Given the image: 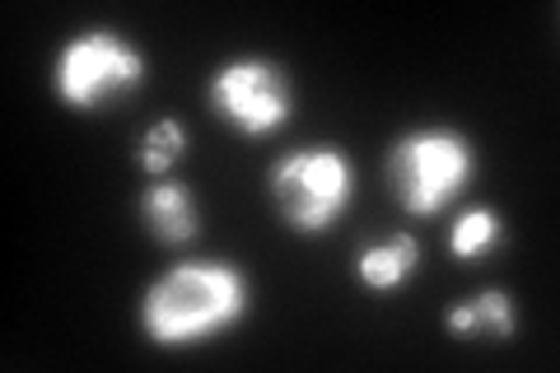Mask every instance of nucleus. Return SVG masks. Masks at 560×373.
I'll use <instances>...</instances> for the list:
<instances>
[{
    "label": "nucleus",
    "instance_id": "f03ea898",
    "mask_svg": "<svg viewBox=\"0 0 560 373\" xmlns=\"http://www.w3.org/2000/svg\"><path fill=\"white\" fill-rule=\"evenodd\" d=\"M140 84H145V57L113 28H84L75 38H66L57 66H51V89L75 113L113 108Z\"/></svg>",
    "mask_w": 560,
    "mask_h": 373
},
{
    "label": "nucleus",
    "instance_id": "7ed1b4c3",
    "mask_svg": "<svg viewBox=\"0 0 560 373\" xmlns=\"http://www.w3.org/2000/svg\"><path fill=\"white\" fill-rule=\"evenodd\" d=\"M477 173L471 140L448 127H425L401 136L388 150V183L407 215H440Z\"/></svg>",
    "mask_w": 560,
    "mask_h": 373
},
{
    "label": "nucleus",
    "instance_id": "f257e3e1",
    "mask_svg": "<svg viewBox=\"0 0 560 373\" xmlns=\"http://www.w3.org/2000/svg\"><path fill=\"white\" fill-rule=\"evenodd\" d=\"M248 276L230 261H183L140 299V327L154 346H197L248 313Z\"/></svg>",
    "mask_w": 560,
    "mask_h": 373
},
{
    "label": "nucleus",
    "instance_id": "423d86ee",
    "mask_svg": "<svg viewBox=\"0 0 560 373\" xmlns=\"http://www.w3.org/2000/svg\"><path fill=\"white\" fill-rule=\"evenodd\" d=\"M140 220L150 224V234L160 243H191L197 238V201L183 183H150L140 197Z\"/></svg>",
    "mask_w": 560,
    "mask_h": 373
},
{
    "label": "nucleus",
    "instance_id": "20e7f679",
    "mask_svg": "<svg viewBox=\"0 0 560 373\" xmlns=\"http://www.w3.org/2000/svg\"><path fill=\"white\" fill-rule=\"evenodd\" d=\"M350 191H355V173H350V159L337 145L294 150L271 168V197L294 234L331 229L350 206Z\"/></svg>",
    "mask_w": 560,
    "mask_h": 373
},
{
    "label": "nucleus",
    "instance_id": "9d476101",
    "mask_svg": "<svg viewBox=\"0 0 560 373\" xmlns=\"http://www.w3.org/2000/svg\"><path fill=\"white\" fill-rule=\"evenodd\" d=\"M183 150H187V131H183V121H173V117H164V121H154V127L140 136V145H136V164L145 168V173H168L173 164L183 159Z\"/></svg>",
    "mask_w": 560,
    "mask_h": 373
},
{
    "label": "nucleus",
    "instance_id": "0eeeda50",
    "mask_svg": "<svg viewBox=\"0 0 560 373\" xmlns=\"http://www.w3.org/2000/svg\"><path fill=\"white\" fill-rule=\"evenodd\" d=\"M416 266H420V243L411 234H393V238L370 243L355 253V276L378 294L401 290L416 276Z\"/></svg>",
    "mask_w": 560,
    "mask_h": 373
},
{
    "label": "nucleus",
    "instance_id": "39448f33",
    "mask_svg": "<svg viewBox=\"0 0 560 373\" xmlns=\"http://www.w3.org/2000/svg\"><path fill=\"white\" fill-rule=\"evenodd\" d=\"M206 103L220 121H230L243 136H271L290 121V75L285 66L267 57H238L224 61L206 84Z\"/></svg>",
    "mask_w": 560,
    "mask_h": 373
},
{
    "label": "nucleus",
    "instance_id": "6e6552de",
    "mask_svg": "<svg viewBox=\"0 0 560 373\" xmlns=\"http://www.w3.org/2000/svg\"><path fill=\"white\" fill-rule=\"evenodd\" d=\"M444 327L453 336H490V341H510L518 331V313H514V299L504 290H481L477 299L467 304H453L444 313Z\"/></svg>",
    "mask_w": 560,
    "mask_h": 373
},
{
    "label": "nucleus",
    "instance_id": "1a4fd4ad",
    "mask_svg": "<svg viewBox=\"0 0 560 373\" xmlns=\"http://www.w3.org/2000/svg\"><path fill=\"white\" fill-rule=\"evenodd\" d=\"M500 238H504V220L490 206H471L448 229V253L458 257V261H477V257L495 253Z\"/></svg>",
    "mask_w": 560,
    "mask_h": 373
}]
</instances>
